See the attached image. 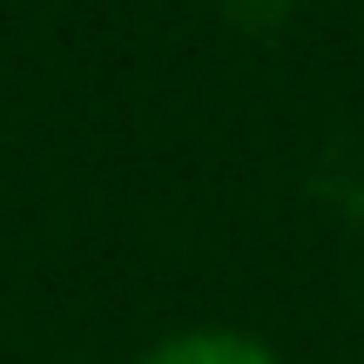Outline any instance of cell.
I'll return each mask as SVG.
<instances>
[{
	"label": "cell",
	"mask_w": 364,
	"mask_h": 364,
	"mask_svg": "<svg viewBox=\"0 0 364 364\" xmlns=\"http://www.w3.org/2000/svg\"><path fill=\"white\" fill-rule=\"evenodd\" d=\"M142 364H277V351L263 338H250V331L203 324V331H176V338H162Z\"/></svg>",
	"instance_id": "cell-1"
}]
</instances>
